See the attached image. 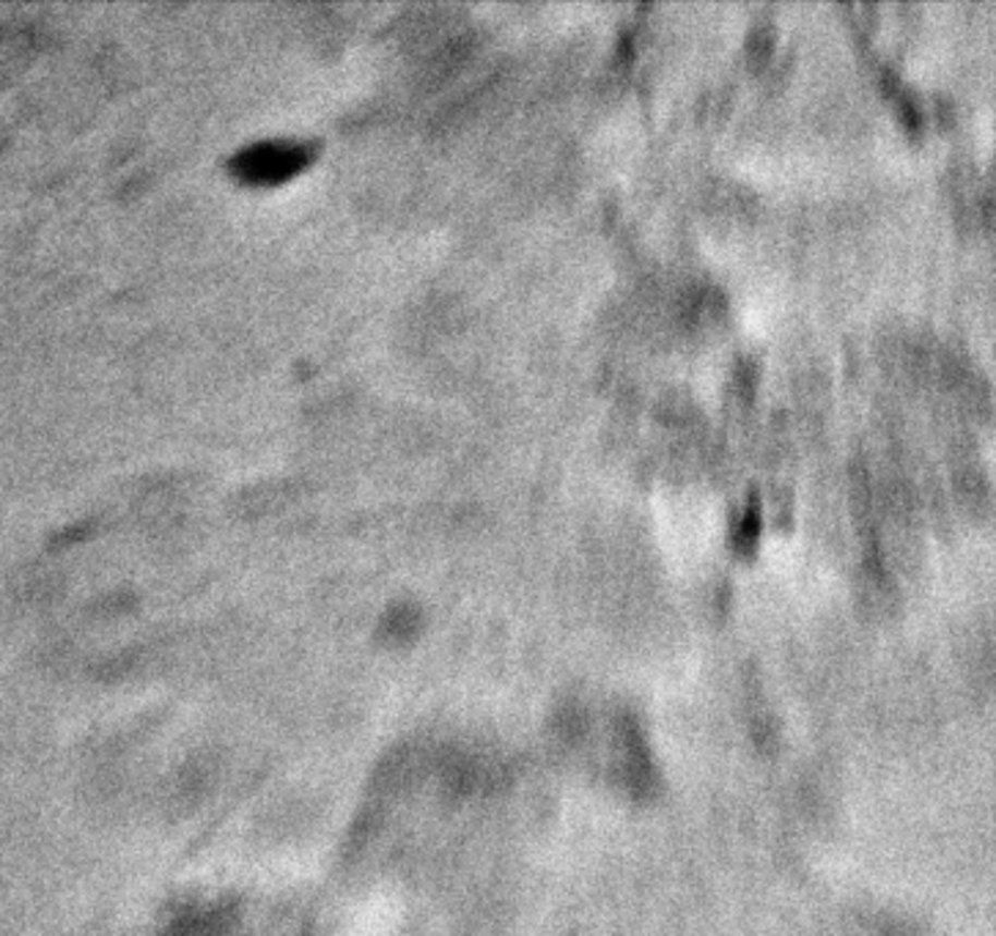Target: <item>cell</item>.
Here are the masks:
<instances>
[{"label":"cell","instance_id":"6da1fadb","mask_svg":"<svg viewBox=\"0 0 996 936\" xmlns=\"http://www.w3.org/2000/svg\"><path fill=\"white\" fill-rule=\"evenodd\" d=\"M234 912L226 903H198L173 917L168 936H220L228 928Z\"/></svg>","mask_w":996,"mask_h":936}]
</instances>
